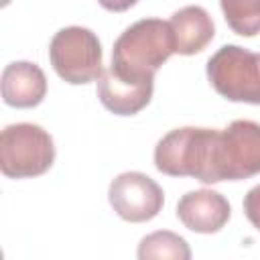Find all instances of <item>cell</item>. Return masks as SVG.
<instances>
[{"instance_id": "obj_1", "label": "cell", "mask_w": 260, "mask_h": 260, "mask_svg": "<svg viewBox=\"0 0 260 260\" xmlns=\"http://www.w3.org/2000/svg\"><path fill=\"white\" fill-rule=\"evenodd\" d=\"M175 53L171 24L162 18H140L114 43L110 69L124 79H154V73Z\"/></svg>"}, {"instance_id": "obj_2", "label": "cell", "mask_w": 260, "mask_h": 260, "mask_svg": "<svg viewBox=\"0 0 260 260\" xmlns=\"http://www.w3.org/2000/svg\"><path fill=\"white\" fill-rule=\"evenodd\" d=\"M217 130L183 126L167 132L154 146V167L169 177H193L211 185V150Z\"/></svg>"}, {"instance_id": "obj_3", "label": "cell", "mask_w": 260, "mask_h": 260, "mask_svg": "<svg viewBox=\"0 0 260 260\" xmlns=\"http://www.w3.org/2000/svg\"><path fill=\"white\" fill-rule=\"evenodd\" d=\"M55 162L53 136L39 124H10L0 134V171L8 179L45 175Z\"/></svg>"}, {"instance_id": "obj_4", "label": "cell", "mask_w": 260, "mask_h": 260, "mask_svg": "<svg viewBox=\"0 0 260 260\" xmlns=\"http://www.w3.org/2000/svg\"><path fill=\"white\" fill-rule=\"evenodd\" d=\"M260 175V124L234 120L217 130L211 150V185Z\"/></svg>"}, {"instance_id": "obj_5", "label": "cell", "mask_w": 260, "mask_h": 260, "mask_svg": "<svg viewBox=\"0 0 260 260\" xmlns=\"http://www.w3.org/2000/svg\"><path fill=\"white\" fill-rule=\"evenodd\" d=\"M49 59L55 73L71 85H85L104 75L102 43L85 26L59 28L49 43Z\"/></svg>"}, {"instance_id": "obj_6", "label": "cell", "mask_w": 260, "mask_h": 260, "mask_svg": "<svg viewBox=\"0 0 260 260\" xmlns=\"http://www.w3.org/2000/svg\"><path fill=\"white\" fill-rule=\"evenodd\" d=\"M205 71L221 98L260 106V53L240 45H223L209 57Z\"/></svg>"}, {"instance_id": "obj_7", "label": "cell", "mask_w": 260, "mask_h": 260, "mask_svg": "<svg viewBox=\"0 0 260 260\" xmlns=\"http://www.w3.org/2000/svg\"><path fill=\"white\" fill-rule=\"evenodd\" d=\"M108 199L112 209L130 223L150 221L165 205V193L160 185L138 171H128L112 179Z\"/></svg>"}, {"instance_id": "obj_8", "label": "cell", "mask_w": 260, "mask_h": 260, "mask_svg": "<svg viewBox=\"0 0 260 260\" xmlns=\"http://www.w3.org/2000/svg\"><path fill=\"white\" fill-rule=\"evenodd\" d=\"M232 215L228 199L213 189L187 191L177 203V217L195 234L219 232Z\"/></svg>"}, {"instance_id": "obj_9", "label": "cell", "mask_w": 260, "mask_h": 260, "mask_svg": "<svg viewBox=\"0 0 260 260\" xmlns=\"http://www.w3.org/2000/svg\"><path fill=\"white\" fill-rule=\"evenodd\" d=\"M154 91V79H124L106 69L98 79V98L102 106L116 116H134L144 110Z\"/></svg>"}, {"instance_id": "obj_10", "label": "cell", "mask_w": 260, "mask_h": 260, "mask_svg": "<svg viewBox=\"0 0 260 260\" xmlns=\"http://www.w3.org/2000/svg\"><path fill=\"white\" fill-rule=\"evenodd\" d=\"M2 100L10 108H35L47 95V77L37 63L12 61L0 79Z\"/></svg>"}, {"instance_id": "obj_11", "label": "cell", "mask_w": 260, "mask_h": 260, "mask_svg": "<svg viewBox=\"0 0 260 260\" xmlns=\"http://www.w3.org/2000/svg\"><path fill=\"white\" fill-rule=\"evenodd\" d=\"M171 30L175 39V53L195 55L201 53L215 35V24L203 6H183L173 12Z\"/></svg>"}, {"instance_id": "obj_12", "label": "cell", "mask_w": 260, "mask_h": 260, "mask_svg": "<svg viewBox=\"0 0 260 260\" xmlns=\"http://www.w3.org/2000/svg\"><path fill=\"white\" fill-rule=\"evenodd\" d=\"M138 260H191V248L185 238L171 230H158L144 236L136 248Z\"/></svg>"}, {"instance_id": "obj_13", "label": "cell", "mask_w": 260, "mask_h": 260, "mask_svg": "<svg viewBox=\"0 0 260 260\" xmlns=\"http://www.w3.org/2000/svg\"><path fill=\"white\" fill-rule=\"evenodd\" d=\"M219 8L236 35L256 37L260 32V0H221Z\"/></svg>"}, {"instance_id": "obj_14", "label": "cell", "mask_w": 260, "mask_h": 260, "mask_svg": "<svg viewBox=\"0 0 260 260\" xmlns=\"http://www.w3.org/2000/svg\"><path fill=\"white\" fill-rule=\"evenodd\" d=\"M244 215L260 232V185L252 187L244 197Z\"/></svg>"}]
</instances>
